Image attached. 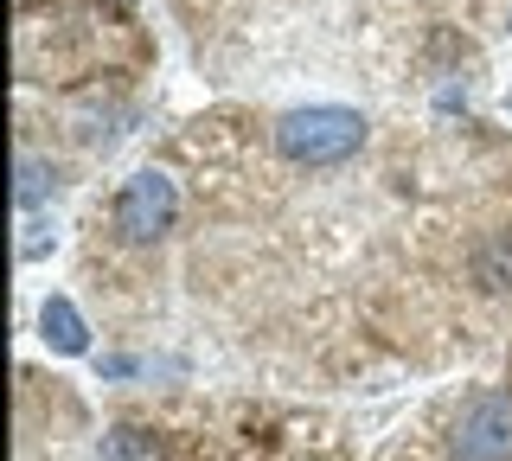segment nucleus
Returning a JSON list of instances; mask_svg holds the SVG:
<instances>
[{"mask_svg": "<svg viewBox=\"0 0 512 461\" xmlns=\"http://www.w3.org/2000/svg\"><path fill=\"white\" fill-rule=\"evenodd\" d=\"M276 141H282L288 161H301V167H340L365 148V116L359 109H333V103L295 109V116H282Z\"/></svg>", "mask_w": 512, "mask_h": 461, "instance_id": "1", "label": "nucleus"}, {"mask_svg": "<svg viewBox=\"0 0 512 461\" xmlns=\"http://www.w3.org/2000/svg\"><path fill=\"white\" fill-rule=\"evenodd\" d=\"M455 461H512V397L480 391L455 417Z\"/></svg>", "mask_w": 512, "mask_h": 461, "instance_id": "2", "label": "nucleus"}, {"mask_svg": "<svg viewBox=\"0 0 512 461\" xmlns=\"http://www.w3.org/2000/svg\"><path fill=\"white\" fill-rule=\"evenodd\" d=\"M116 225L128 244H148V237H160L173 225V180L167 173H135V180L122 186V199H116Z\"/></svg>", "mask_w": 512, "mask_h": 461, "instance_id": "3", "label": "nucleus"}, {"mask_svg": "<svg viewBox=\"0 0 512 461\" xmlns=\"http://www.w3.org/2000/svg\"><path fill=\"white\" fill-rule=\"evenodd\" d=\"M39 327H45V340H52L58 353H84V346H90L84 321H77V308H71V301H64V295H52V301H45Z\"/></svg>", "mask_w": 512, "mask_h": 461, "instance_id": "4", "label": "nucleus"}, {"mask_svg": "<svg viewBox=\"0 0 512 461\" xmlns=\"http://www.w3.org/2000/svg\"><path fill=\"white\" fill-rule=\"evenodd\" d=\"M103 461H160V449H154V436H141V429H109Z\"/></svg>", "mask_w": 512, "mask_h": 461, "instance_id": "5", "label": "nucleus"}, {"mask_svg": "<svg viewBox=\"0 0 512 461\" xmlns=\"http://www.w3.org/2000/svg\"><path fill=\"white\" fill-rule=\"evenodd\" d=\"M506 276H512V237H493L487 263H480V282H487V289H500Z\"/></svg>", "mask_w": 512, "mask_h": 461, "instance_id": "6", "label": "nucleus"}, {"mask_svg": "<svg viewBox=\"0 0 512 461\" xmlns=\"http://www.w3.org/2000/svg\"><path fill=\"white\" fill-rule=\"evenodd\" d=\"M45 186H52V180H45V167L32 161V154H20V205H26V212L45 199Z\"/></svg>", "mask_w": 512, "mask_h": 461, "instance_id": "7", "label": "nucleus"}]
</instances>
